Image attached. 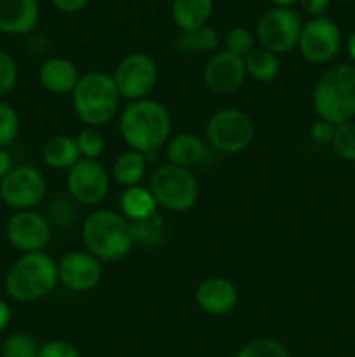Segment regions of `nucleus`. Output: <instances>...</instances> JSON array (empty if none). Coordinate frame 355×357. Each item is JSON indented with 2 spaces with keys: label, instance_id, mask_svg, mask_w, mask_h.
<instances>
[{
  "label": "nucleus",
  "instance_id": "39448f33",
  "mask_svg": "<svg viewBox=\"0 0 355 357\" xmlns=\"http://www.w3.org/2000/svg\"><path fill=\"white\" fill-rule=\"evenodd\" d=\"M122 96L113 77L104 72L80 75L72 93V108L86 128H103L117 115Z\"/></svg>",
  "mask_w": 355,
  "mask_h": 357
},
{
  "label": "nucleus",
  "instance_id": "0eeeda50",
  "mask_svg": "<svg viewBox=\"0 0 355 357\" xmlns=\"http://www.w3.org/2000/svg\"><path fill=\"white\" fill-rule=\"evenodd\" d=\"M256 128L247 112L226 107L216 110L205 126L209 145L221 153H240L253 143Z\"/></svg>",
  "mask_w": 355,
  "mask_h": 357
},
{
  "label": "nucleus",
  "instance_id": "20e7f679",
  "mask_svg": "<svg viewBox=\"0 0 355 357\" xmlns=\"http://www.w3.org/2000/svg\"><path fill=\"white\" fill-rule=\"evenodd\" d=\"M58 284V264L44 251L21 255L10 265L3 279L7 296L19 303L45 298Z\"/></svg>",
  "mask_w": 355,
  "mask_h": 357
},
{
  "label": "nucleus",
  "instance_id": "a18cd8bd",
  "mask_svg": "<svg viewBox=\"0 0 355 357\" xmlns=\"http://www.w3.org/2000/svg\"><path fill=\"white\" fill-rule=\"evenodd\" d=\"M0 201H2V199H0Z\"/></svg>",
  "mask_w": 355,
  "mask_h": 357
},
{
  "label": "nucleus",
  "instance_id": "a211bd4d",
  "mask_svg": "<svg viewBox=\"0 0 355 357\" xmlns=\"http://www.w3.org/2000/svg\"><path fill=\"white\" fill-rule=\"evenodd\" d=\"M80 79L75 63L63 56L45 59L38 68V82L51 94H72Z\"/></svg>",
  "mask_w": 355,
  "mask_h": 357
},
{
  "label": "nucleus",
  "instance_id": "c85d7f7f",
  "mask_svg": "<svg viewBox=\"0 0 355 357\" xmlns=\"http://www.w3.org/2000/svg\"><path fill=\"white\" fill-rule=\"evenodd\" d=\"M77 146L82 159L100 160L104 152V138L96 128H84L75 136Z\"/></svg>",
  "mask_w": 355,
  "mask_h": 357
},
{
  "label": "nucleus",
  "instance_id": "ea45409f",
  "mask_svg": "<svg viewBox=\"0 0 355 357\" xmlns=\"http://www.w3.org/2000/svg\"><path fill=\"white\" fill-rule=\"evenodd\" d=\"M10 317H13V310L10 305L3 298H0V331L6 330L10 323Z\"/></svg>",
  "mask_w": 355,
  "mask_h": 357
},
{
  "label": "nucleus",
  "instance_id": "473e14b6",
  "mask_svg": "<svg viewBox=\"0 0 355 357\" xmlns=\"http://www.w3.org/2000/svg\"><path fill=\"white\" fill-rule=\"evenodd\" d=\"M77 208L73 202L66 201V199H54L49 204V215L47 220L51 227H58V229H72L77 223Z\"/></svg>",
  "mask_w": 355,
  "mask_h": 357
},
{
  "label": "nucleus",
  "instance_id": "f03ea898",
  "mask_svg": "<svg viewBox=\"0 0 355 357\" xmlns=\"http://www.w3.org/2000/svg\"><path fill=\"white\" fill-rule=\"evenodd\" d=\"M82 243L101 264H113L131 253L136 244L132 223L113 209H94L84 218Z\"/></svg>",
  "mask_w": 355,
  "mask_h": 357
},
{
  "label": "nucleus",
  "instance_id": "f704fd0d",
  "mask_svg": "<svg viewBox=\"0 0 355 357\" xmlns=\"http://www.w3.org/2000/svg\"><path fill=\"white\" fill-rule=\"evenodd\" d=\"M38 357H82L80 351L66 340H49L38 347Z\"/></svg>",
  "mask_w": 355,
  "mask_h": 357
},
{
  "label": "nucleus",
  "instance_id": "7c9ffc66",
  "mask_svg": "<svg viewBox=\"0 0 355 357\" xmlns=\"http://www.w3.org/2000/svg\"><path fill=\"white\" fill-rule=\"evenodd\" d=\"M132 229H134L136 243L146 244V246H159L164 241V236H166V232H164V220L159 213L148 220L132 223Z\"/></svg>",
  "mask_w": 355,
  "mask_h": 357
},
{
  "label": "nucleus",
  "instance_id": "37998d69",
  "mask_svg": "<svg viewBox=\"0 0 355 357\" xmlns=\"http://www.w3.org/2000/svg\"><path fill=\"white\" fill-rule=\"evenodd\" d=\"M336 2H340V3H347V2H354V0H336Z\"/></svg>",
  "mask_w": 355,
  "mask_h": 357
},
{
  "label": "nucleus",
  "instance_id": "ddd939ff",
  "mask_svg": "<svg viewBox=\"0 0 355 357\" xmlns=\"http://www.w3.org/2000/svg\"><path fill=\"white\" fill-rule=\"evenodd\" d=\"M7 241L14 250L24 253H38L47 248L52 237V227L47 216L35 209L14 211L6 225Z\"/></svg>",
  "mask_w": 355,
  "mask_h": 357
},
{
  "label": "nucleus",
  "instance_id": "4c0bfd02",
  "mask_svg": "<svg viewBox=\"0 0 355 357\" xmlns=\"http://www.w3.org/2000/svg\"><path fill=\"white\" fill-rule=\"evenodd\" d=\"M52 6L65 14L80 13L89 3V0H51Z\"/></svg>",
  "mask_w": 355,
  "mask_h": 357
},
{
  "label": "nucleus",
  "instance_id": "7ed1b4c3",
  "mask_svg": "<svg viewBox=\"0 0 355 357\" xmlns=\"http://www.w3.org/2000/svg\"><path fill=\"white\" fill-rule=\"evenodd\" d=\"M317 117L333 126L355 121V65L338 63L319 77L312 91Z\"/></svg>",
  "mask_w": 355,
  "mask_h": 357
},
{
  "label": "nucleus",
  "instance_id": "5701e85b",
  "mask_svg": "<svg viewBox=\"0 0 355 357\" xmlns=\"http://www.w3.org/2000/svg\"><path fill=\"white\" fill-rule=\"evenodd\" d=\"M146 169H148V160H146L145 153L129 149L118 153L117 159L113 160L111 178L124 188L136 187L145 180Z\"/></svg>",
  "mask_w": 355,
  "mask_h": 357
},
{
  "label": "nucleus",
  "instance_id": "cd10ccee",
  "mask_svg": "<svg viewBox=\"0 0 355 357\" xmlns=\"http://www.w3.org/2000/svg\"><path fill=\"white\" fill-rule=\"evenodd\" d=\"M331 145L340 159L347 160V162H355V121L334 126V136Z\"/></svg>",
  "mask_w": 355,
  "mask_h": 357
},
{
  "label": "nucleus",
  "instance_id": "b1692460",
  "mask_svg": "<svg viewBox=\"0 0 355 357\" xmlns=\"http://www.w3.org/2000/svg\"><path fill=\"white\" fill-rule=\"evenodd\" d=\"M244 66H246L247 77H251L256 82H271L278 75L281 70V61L278 56L274 52L267 51L263 47H254L249 54L244 58Z\"/></svg>",
  "mask_w": 355,
  "mask_h": 357
},
{
  "label": "nucleus",
  "instance_id": "c756f323",
  "mask_svg": "<svg viewBox=\"0 0 355 357\" xmlns=\"http://www.w3.org/2000/svg\"><path fill=\"white\" fill-rule=\"evenodd\" d=\"M19 114L13 105L0 101V149H7L19 136Z\"/></svg>",
  "mask_w": 355,
  "mask_h": 357
},
{
  "label": "nucleus",
  "instance_id": "79ce46f5",
  "mask_svg": "<svg viewBox=\"0 0 355 357\" xmlns=\"http://www.w3.org/2000/svg\"><path fill=\"white\" fill-rule=\"evenodd\" d=\"M298 0H271L274 7H282V9H291Z\"/></svg>",
  "mask_w": 355,
  "mask_h": 357
},
{
  "label": "nucleus",
  "instance_id": "dca6fc26",
  "mask_svg": "<svg viewBox=\"0 0 355 357\" xmlns=\"http://www.w3.org/2000/svg\"><path fill=\"white\" fill-rule=\"evenodd\" d=\"M195 303L209 316H226L239 303V289L226 278H207L195 289Z\"/></svg>",
  "mask_w": 355,
  "mask_h": 357
},
{
  "label": "nucleus",
  "instance_id": "1a4fd4ad",
  "mask_svg": "<svg viewBox=\"0 0 355 357\" xmlns=\"http://www.w3.org/2000/svg\"><path fill=\"white\" fill-rule=\"evenodd\" d=\"M113 82L124 100H145L155 89L159 68L155 59L146 52H131L115 66Z\"/></svg>",
  "mask_w": 355,
  "mask_h": 357
},
{
  "label": "nucleus",
  "instance_id": "423d86ee",
  "mask_svg": "<svg viewBox=\"0 0 355 357\" xmlns=\"http://www.w3.org/2000/svg\"><path fill=\"white\" fill-rule=\"evenodd\" d=\"M148 188L152 190L159 208L171 213L190 211L197 204L200 195V187L191 169L169 162L155 167L150 176Z\"/></svg>",
  "mask_w": 355,
  "mask_h": 357
},
{
  "label": "nucleus",
  "instance_id": "4be33fe9",
  "mask_svg": "<svg viewBox=\"0 0 355 357\" xmlns=\"http://www.w3.org/2000/svg\"><path fill=\"white\" fill-rule=\"evenodd\" d=\"M212 0H173L171 16L180 31H195L211 20Z\"/></svg>",
  "mask_w": 355,
  "mask_h": 357
},
{
  "label": "nucleus",
  "instance_id": "58836bf2",
  "mask_svg": "<svg viewBox=\"0 0 355 357\" xmlns=\"http://www.w3.org/2000/svg\"><path fill=\"white\" fill-rule=\"evenodd\" d=\"M13 167L14 166L10 153L7 152V149H0V180H3Z\"/></svg>",
  "mask_w": 355,
  "mask_h": 357
},
{
  "label": "nucleus",
  "instance_id": "a19ab883",
  "mask_svg": "<svg viewBox=\"0 0 355 357\" xmlns=\"http://www.w3.org/2000/svg\"><path fill=\"white\" fill-rule=\"evenodd\" d=\"M347 52L348 58L352 59V65H355V31H352L347 40Z\"/></svg>",
  "mask_w": 355,
  "mask_h": 357
},
{
  "label": "nucleus",
  "instance_id": "f8f14e48",
  "mask_svg": "<svg viewBox=\"0 0 355 357\" xmlns=\"http://www.w3.org/2000/svg\"><path fill=\"white\" fill-rule=\"evenodd\" d=\"M66 190L80 206H97L110 190V174L100 160L80 159L66 171Z\"/></svg>",
  "mask_w": 355,
  "mask_h": 357
},
{
  "label": "nucleus",
  "instance_id": "bb28decb",
  "mask_svg": "<svg viewBox=\"0 0 355 357\" xmlns=\"http://www.w3.org/2000/svg\"><path fill=\"white\" fill-rule=\"evenodd\" d=\"M37 342L23 331H16L3 338L0 344V357H38Z\"/></svg>",
  "mask_w": 355,
  "mask_h": 357
},
{
  "label": "nucleus",
  "instance_id": "2eb2a0df",
  "mask_svg": "<svg viewBox=\"0 0 355 357\" xmlns=\"http://www.w3.org/2000/svg\"><path fill=\"white\" fill-rule=\"evenodd\" d=\"M204 82L209 91L216 94L235 93L246 82V66L244 58L232 52H214L204 66Z\"/></svg>",
  "mask_w": 355,
  "mask_h": 357
},
{
  "label": "nucleus",
  "instance_id": "412c9836",
  "mask_svg": "<svg viewBox=\"0 0 355 357\" xmlns=\"http://www.w3.org/2000/svg\"><path fill=\"white\" fill-rule=\"evenodd\" d=\"M82 159L77 146L75 136L54 135L42 146V160L56 171H68Z\"/></svg>",
  "mask_w": 355,
  "mask_h": 357
},
{
  "label": "nucleus",
  "instance_id": "a878e982",
  "mask_svg": "<svg viewBox=\"0 0 355 357\" xmlns=\"http://www.w3.org/2000/svg\"><path fill=\"white\" fill-rule=\"evenodd\" d=\"M235 357H292L289 349L275 338H254L237 351Z\"/></svg>",
  "mask_w": 355,
  "mask_h": 357
},
{
  "label": "nucleus",
  "instance_id": "9b49d317",
  "mask_svg": "<svg viewBox=\"0 0 355 357\" xmlns=\"http://www.w3.org/2000/svg\"><path fill=\"white\" fill-rule=\"evenodd\" d=\"M341 30L331 17H312L306 21L299 35L298 49L303 59L312 65H326L341 51Z\"/></svg>",
  "mask_w": 355,
  "mask_h": 357
},
{
  "label": "nucleus",
  "instance_id": "4468645a",
  "mask_svg": "<svg viewBox=\"0 0 355 357\" xmlns=\"http://www.w3.org/2000/svg\"><path fill=\"white\" fill-rule=\"evenodd\" d=\"M59 284L72 293H87L103 278V264L86 250L70 251L58 261Z\"/></svg>",
  "mask_w": 355,
  "mask_h": 357
},
{
  "label": "nucleus",
  "instance_id": "f257e3e1",
  "mask_svg": "<svg viewBox=\"0 0 355 357\" xmlns=\"http://www.w3.org/2000/svg\"><path fill=\"white\" fill-rule=\"evenodd\" d=\"M118 131L129 149L141 153L159 152L169 142L173 119L169 110L152 98L129 101L120 114Z\"/></svg>",
  "mask_w": 355,
  "mask_h": 357
},
{
  "label": "nucleus",
  "instance_id": "393cba45",
  "mask_svg": "<svg viewBox=\"0 0 355 357\" xmlns=\"http://www.w3.org/2000/svg\"><path fill=\"white\" fill-rule=\"evenodd\" d=\"M219 45V35L212 26L198 28L195 31H181L178 37V49L184 54H204V52H214Z\"/></svg>",
  "mask_w": 355,
  "mask_h": 357
},
{
  "label": "nucleus",
  "instance_id": "f3484780",
  "mask_svg": "<svg viewBox=\"0 0 355 357\" xmlns=\"http://www.w3.org/2000/svg\"><path fill=\"white\" fill-rule=\"evenodd\" d=\"M40 17L37 0H0V31L26 35L35 30Z\"/></svg>",
  "mask_w": 355,
  "mask_h": 357
},
{
  "label": "nucleus",
  "instance_id": "c9c22d12",
  "mask_svg": "<svg viewBox=\"0 0 355 357\" xmlns=\"http://www.w3.org/2000/svg\"><path fill=\"white\" fill-rule=\"evenodd\" d=\"M310 138L317 145H331L334 136V126L331 122L322 121V119H317L312 126H310L308 131Z\"/></svg>",
  "mask_w": 355,
  "mask_h": 357
},
{
  "label": "nucleus",
  "instance_id": "aec40b11",
  "mask_svg": "<svg viewBox=\"0 0 355 357\" xmlns=\"http://www.w3.org/2000/svg\"><path fill=\"white\" fill-rule=\"evenodd\" d=\"M118 208H120V215L131 223L143 222L159 213V204H157L152 190L143 185L125 188L118 199Z\"/></svg>",
  "mask_w": 355,
  "mask_h": 357
},
{
  "label": "nucleus",
  "instance_id": "9d476101",
  "mask_svg": "<svg viewBox=\"0 0 355 357\" xmlns=\"http://www.w3.org/2000/svg\"><path fill=\"white\" fill-rule=\"evenodd\" d=\"M47 181L38 167L30 164L14 166L3 180H0V199L14 211L35 209L45 197Z\"/></svg>",
  "mask_w": 355,
  "mask_h": 357
},
{
  "label": "nucleus",
  "instance_id": "6e6552de",
  "mask_svg": "<svg viewBox=\"0 0 355 357\" xmlns=\"http://www.w3.org/2000/svg\"><path fill=\"white\" fill-rule=\"evenodd\" d=\"M301 28L303 23L296 10L271 7L261 14L254 35L260 47L278 56L298 47Z\"/></svg>",
  "mask_w": 355,
  "mask_h": 357
},
{
  "label": "nucleus",
  "instance_id": "e433bc0d",
  "mask_svg": "<svg viewBox=\"0 0 355 357\" xmlns=\"http://www.w3.org/2000/svg\"><path fill=\"white\" fill-rule=\"evenodd\" d=\"M298 2L301 9L308 14L310 20H312V17H322L326 14L331 0H298Z\"/></svg>",
  "mask_w": 355,
  "mask_h": 357
},
{
  "label": "nucleus",
  "instance_id": "72a5a7b5",
  "mask_svg": "<svg viewBox=\"0 0 355 357\" xmlns=\"http://www.w3.org/2000/svg\"><path fill=\"white\" fill-rule=\"evenodd\" d=\"M17 84V65L13 56L0 51V98L7 96Z\"/></svg>",
  "mask_w": 355,
  "mask_h": 357
},
{
  "label": "nucleus",
  "instance_id": "6ab92c4d",
  "mask_svg": "<svg viewBox=\"0 0 355 357\" xmlns=\"http://www.w3.org/2000/svg\"><path fill=\"white\" fill-rule=\"evenodd\" d=\"M204 153V139L194 132H180L171 136L169 142L166 143L167 162L187 169H191V166L200 162Z\"/></svg>",
  "mask_w": 355,
  "mask_h": 357
},
{
  "label": "nucleus",
  "instance_id": "c03bdc74",
  "mask_svg": "<svg viewBox=\"0 0 355 357\" xmlns=\"http://www.w3.org/2000/svg\"><path fill=\"white\" fill-rule=\"evenodd\" d=\"M354 7H355V0H354Z\"/></svg>",
  "mask_w": 355,
  "mask_h": 357
},
{
  "label": "nucleus",
  "instance_id": "2f4dec72",
  "mask_svg": "<svg viewBox=\"0 0 355 357\" xmlns=\"http://www.w3.org/2000/svg\"><path fill=\"white\" fill-rule=\"evenodd\" d=\"M254 42H256V35L249 28L233 26L225 35V51L246 58L254 49Z\"/></svg>",
  "mask_w": 355,
  "mask_h": 357
}]
</instances>
